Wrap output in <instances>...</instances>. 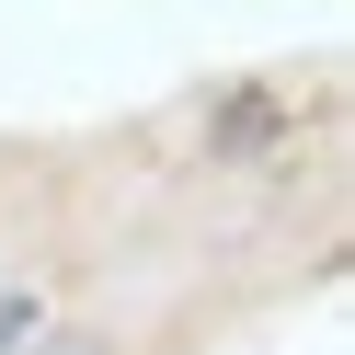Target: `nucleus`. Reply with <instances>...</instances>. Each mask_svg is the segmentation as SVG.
<instances>
[{
	"mask_svg": "<svg viewBox=\"0 0 355 355\" xmlns=\"http://www.w3.org/2000/svg\"><path fill=\"white\" fill-rule=\"evenodd\" d=\"M0 355H92L80 332H46V344H0Z\"/></svg>",
	"mask_w": 355,
	"mask_h": 355,
	"instance_id": "nucleus-1",
	"label": "nucleus"
},
{
	"mask_svg": "<svg viewBox=\"0 0 355 355\" xmlns=\"http://www.w3.org/2000/svg\"><path fill=\"white\" fill-rule=\"evenodd\" d=\"M0 332H35V298H0Z\"/></svg>",
	"mask_w": 355,
	"mask_h": 355,
	"instance_id": "nucleus-2",
	"label": "nucleus"
}]
</instances>
